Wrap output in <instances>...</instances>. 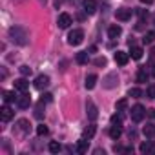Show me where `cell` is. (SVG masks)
<instances>
[{
	"instance_id": "6",
	"label": "cell",
	"mask_w": 155,
	"mask_h": 155,
	"mask_svg": "<svg viewBox=\"0 0 155 155\" xmlns=\"http://www.w3.org/2000/svg\"><path fill=\"white\" fill-rule=\"evenodd\" d=\"M86 113H88V119H90V120H97L99 110H97V106L93 104V101H88V102H86Z\"/></svg>"
},
{
	"instance_id": "8",
	"label": "cell",
	"mask_w": 155,
	"mask_h": 155,
	"mask_svg": "<svg viewBox=\"0 0 155 155\" xmlns=\"http://www.w3.org/2000/svg\"><path fill=\"white\" fill-rule=\"evenodd\" d=\"M69 24H71V17L68 13H60L58 18H57V26L60 29H66V28H69Z\"/></svg>"
},
{
	"instance_id": "1",
	"label": "cell",
	"mask_w": 155,
	"mask_h": 155,
	"mask_svg": "<svg viewBox=\"0 0 155 155\" xmlns=\"http://www.w3.org/2000/svg\"><path fill=\"white\" fill-rule=\"evenodd\" d=\"M9 37H11V40H13L15 44H18V46H26V44L29 42L28 31H26L24 28H20V26H11V28H9Z\"/></svg>"
},
{
	"instance_id": "27",
	"label": "cell",
	"mask_w": 155,
	"mask_h": 155,
	"mask_svg": "<svg viewBox=\"0 0 155 155\" xmlns=\"http://www.w3.org/2000/svg\"><path fill=\"white\" fill-rule=\"evenodd\" d=\"M128 95H130V97H133V99H139V97H142V91H140L139 88H130Z\"/></svg>"
},
{
	"instance_id": "19",
	"label": "cell",
	"mask_w": 155,
	"mask_h": 155,
	"mask_svg": "<svg viewBox=\"0 0 155 155\" xmlns=\"http://www.w3.org/2000/svg\"><path fill=\"white\" fill-rule=\"evenodd\" d=\"M95 133H97V126H95V124H90V126H86V128H84L82 137H84V139H91Z\"/></svg>"
},
{
	"instance_id": "7",
	"label": "cell",
	"mask_w": 155,
	"mask_h": 155,
	"mask_svg": "<svg viewBox=\"0 0 155 155\" xmlns=\"http://www.w3.org/2000/svg\"><path fill=\"white\" fill-rule=\"evenodd\" d=\"M119 84V77H117V73L113 71V73H110L106 79H104V88H108V90H111V88H115Z\"/></svg>"
},
{
	"instance_id": "11",
	"label": "cell",
	"mask_w": 155,
	"mask_h": 155,
	"mask_svg": "<svg viewBox=\"0 0 155 155\" xmlns=\"http://www.w3.org/2000/svg\"><path fill=\"white\" fill-rule=\"evenodd\" d=\"M17 104H18V108H22V110L29 108V104H31V95H28V93H22V95L18 97Z\"/></svg>"
},
{
	"instance_id": "20",
	"label": "cell",
	"mask_w": 155,
	"mask_h": 155,
	"mask_svg": "<svg viewBox=\"0 0 155 155\" xmlns=\"http://www.w3.org/2000/svg\"><path fill=\"white\" fill-rule=\"evenodd\" d=\"M137 82H148V71L144 69V68H140L139 71H137Z\"/></svg>"
},
{
	"instance_id": "4",
	"label": "cell",
	"mask_w": 155,
	"mask_h": 155,
	"mask_svg": "<svg viewBox=\"0 0 155 155\" xmlns=\"http://www.w3.org/2000/svg\"><path fill=\"white\" fill-rule=\"evenodd\" d=\"M48 86H49V77H48V75H38L37 79H35V88H37L38 91L46 90Z\"/></svg>"
},
{
	"instance_id": "24",
	"label": "cell",
	"mask_w": 155,
	"mask_h": 155,
	"mask_svg": "<svg viewBox=\"0 0 155 155\" xmlns=\"http://www.w3.org/2000/svg\"><path fill=\"white\" fill-rule=\"evenodd\" d=\"M142 48H137V46H133L131 48V58H135V60H140L142 58Z\"/></svg>"
},
{
	"instance_id": "35",
	"label": "cell",
	"mask_w": 155,
	"mask_h": 155,
	"mask_svg": "<svg viewBox=\"0 0 155 155\" xmlns=\"http://www.w3.org/2000/svg\"><path fill=\"white\" fill-rule=\"evenodd\" d=\"M40 101H42V102H51V101H53V95H51V93H44Z\"/></svg>"
},
{
	"instance_id": "10",
	"label": "cell",
	"mask_w": 155,
	"mask_h": 155,
	"mask_svg": "<svg viewBox=\"0 0 155 155\" xmlns=\"http://www.w3.org/2000/svg\"><path fill=\"white\" fill-rule=\"evenodd\" d=\"M113 58H115V62H117L119 66H126V64H128V60H130V55H128V53H124V51H117Z\"/></svg>"
},
{
	"instance_id": "15",
	"label": "cell",
	"mask_w": 155,
	"mask_h": 155,
	"mask_svg": "<svg viewBox=\"0 0 155 155\" xmlns=\"http://www.w3.org/2000/svg\"><path fill=\"white\" fill-rule=\"evenodd\" d=\"M28 88H29V82H28L26 79H18V81H15V90H18L20 93H26Z\"/></svg>"
},
{
	"instance_id": "42",
	"label": "cell",
	"mask_w": 155,
	"mask_h": 155,
	"mask_svg": "<svg viewBox=\"0 0 155 155\" xmlns=\"http://www.w3.org/2000/svg\"><path fill=\"white\" fill-rule=\"evenodd\" d=\"M153 22H155V18H153Z\"/></svg>"
},
{
	"instance_id": "21",
	"label": "cell",
	"mask_w": 155,
	"mask_h": 155,
	"mask_svg": "<svg viewBox=\"0 0 155 155\" xmlns=\"http://www.w3.org/2000/svg\"><path fill=\"white\" fill-rule=\"evenodd\" d=\"M18 97L15 95V91H4V102L9 104V102H17Z\"/></svg>"
},
{
	"instance_id": "9",
	"label": "cell",
	"mask_w": 155,
	"mask_h": 155,
	"mask_svg": "<svg viewBox=\"0 0 155 155\" xmlns=\"http://www.w3.org/2000/svg\"><path fill=\"white\" fill-rule=\"evenodd\" d=\"M13 110L9 108V106H2V110H0V119H2L4 122H9L11 119H13Z\"/></svg>"
},
{
	"instance_id": "37",
	"label": "cell",
	"mask_w": 155,
	"mask_h": 155,
	"mask_svg": "<svg viewBox=\"0 0 155 155\" xmlns=\"http://www.w3.org/2000/svg\"><path fill=\"white\" fill-rule=\"evenodd\" d=\"M139 17H140V20H142V18H146V17H148V11L140 9V11H139Z\"/></svg>"
},
{
	"instance_id": "26",
	"label": "cell",
	"mask_w": 155,
	"mask_h": 155,
	"mask_svg": "<svg viewBox=\"0 0 155 155\" xmlns=\"http://www.w3.org/2000/svg\"><path fill=\"white\" fill-rule=\"evenodd\" d=\"M142 42H144V44H151V42H155V31H148V33L144 35Z\"/></svg>"
},
{
	"instance_id": "41",
	"label": "cell",
	"mask_w": 155,
	"mask_h": 155,
	"mask_svg": "<svg viewBox=\"0 0 155 155\" xmlns=\"http://www.w3.org/2000/svg\"><path fill=\"white\" fill-rule=\"evenodd\" d=\"M153 75H155V69H153Z\"/></svg>"
},
{
	"instance_id": "29",
	"label": "cell",
	"mask_w": 155,
	"mask_h": 155,
	"mask_svg": "<svg viewBox=\"0 0 155 155\" xmlns=\"http://www.w3.org/2000/svg\"><path fill=\"white\" fill-rule=\"evenodd\" d=\"M49 133V130H48V126H44V124H38L37 126V135H40V137H44V135H48Z\"/></svg>"
},
{
	"instance_id": "5",
	"label": "cell",
	"mask_w": 155,
	"mask_h": 155,
	"mask_svg": "<svg viewBox=\"0 0 155 155\" xmlns=\"http://www.w3.org/2000/svg\"><path fill=\"white\" fill-rule=\"evenodd\" d=\"M131 9L130 8H120V9H117L115 11V17H117V20H120V22H126V20H130L131 18Z\"/></svg>"
},
{
	"instance_id": "2",
	"label": "cell",
	"mask_w": 155,
	"mask_h": 155,
	"mask_svg": "<svg viewBox=\"0 0 155 155\" xmlns=\"http://www.w3.org/2000/svg\"><path fill=\"white\" fill-rule=\"evenodd\" d=\"M82 40H84V31L82 29H73L68 35V44L69 46H79V44H82Z\"/></svg>"
},
{
	"instance_id": "12",
	"label": "cell",
	"mask_w": 155,
	"mask_h": 155,
	"mask_svg": "<svg viewBox=\"0 0 155 155\" xmlns=\"http://www.w3.org/2000/svg\"><path fill=\"white\" fill-rule=\"evenodd\" d=\"M29 126H31V124H29L28 119H20V120L17 122V130H18L22 135H28V133H29Z\"/></svg>"
},
{
	"instance_id": "18",
	"label": "cell",
	"mask_w": 155,
	"mask_h": 155,
	"mask_svg": "<svg viewBox=\"0 0 155 155\" xmlns=\"http://www.w3.org/2000/svg\"><path fill=\"white\" fill-rule=\"evenodd\" d=\"M139 150H140V153H151V155H155V144H151V142H148V140L142 142Z\"/></svg>"
},
{
	"instance_id": "33",
	"label": "cell",
	"mask_w": 155,
	"mask_h": 155,
	"mask_svg": "<svg viewBox=\"0 0 155 155\" xmlns=\"http://www.w3.org/2000/svg\"><path fill=\"white\" fill-rule=\"evenodd\" d=\"M146 95H148V99H155V86H150L148 91H146Z\"/></svg>"
},
{
	"instance_id": "22",
	"label": "cell",
	"mask_w": 155,
	"mask_h": 155,
	"mask_svg": "<svg viewBox=\"0 0 155 155\" xmlns=\"http://www.w3.org/2000/svg\"><path fill=\"white\" fill-rule=\"evenodd\" d=\"M120 133H122L120 126H113V124H111V128H110V137H111L113 140H117V139L120 137Z\"/></svg>"
},
{
	"instance_id": "14",
	"label": "cell",
	"mask_w": 155,
	"mask_h": 155,
	"mask_svg": "<svg viewBox=\"0 0 155 155\" xmlns=\"http://www.w3.org/2000/svg\"><path fill=\"white\" fill-rule=\"evenodd\" d=\"M120 33H122V28L117 26V24H113V26L108 28V37L110 38H117V37H120Z\"/></svg>"
},
{
	"instance_id": "28",
	"label": "cell",
	"mask_w": 155,
	"mask_h": 155,
	"mask_svg": "<svg viewBox=\"0 0 155 155\" xmlns=\"http://www.w3.org/2000/svg\"><path fill=\"white\" fill-rule=\"evenodd\" d=\"M110 120H111L113 126H122V115H117V113H115V115H111Z\"/></svg>"
},
{
	"instance_id": "34",
	"label": "cell",
	"mask_w": 155,
	"mask_h": 155,
	"mask_svg": "<svg viewBox=\"0 0 155 155\" xmlns=\"http://www.w3.org/2000/svg\"><path fill=\"white\" fill-rule=\"evenodd\" d=\"M20 73L22 75H31V68L29 66H20Z\"/></svg>"
},
{
	"instance_id": "32",
	"label": "cell",
	"mask_w": 155,
	"mask_h": 155,
	"mask_svg": "<svg viewBox=\"0 0 155 155\" xmlns=\"http://www.w3.org/2000/svg\"><path fill=\"white\" fill-rule=\"evenodd\" d=\"M60 150H62V146H60L58 142H49V151H51V153H58Z\"/></svg>"
},
{
	"instance_id": "25",
	"label": "cell",
	"mask_w": 155,
	"mask_h": 155,
	"mask_svg": "<svg viewBox=\"0 0 155 155\" xmlns=\"http://www.w3.org/2000/svg\"><path fill=\"white\" fill-rule=\"evenodd\" d=\"M75 60L79 62V64H88V53H86V51H81V53H77Z\"/></svg>"
},
{
	"instance_id": "39",
	"label": "cell",
	"mask_w": 155,
	"mask_h": 155,
	"mask_svg": "<svg viewBox=\"0 0 155 155\" xmlns=\"http://www.w3.org/2000/svg\"><path fill=\"white\" fill-rule=\"evenodd\" d=\"M60 2H64V0H55V4H57V6H58Z\"/></svg>"
},
{
	"instance_id": "23",
	"label": "cell",
	"mask_w": 155,
	"mask_h": 155,
	"mask_svg": "<svg viewBox=\"0 0 155 155\" xmlns=\"http://www.w3.org/2000/svg\"><path fill=\"white\" fill-rule=\"evenodd\" d=\"M142 133H144L148 139H153V137H155V126H153V124H146L144 130H142Z\"/></svg>"
},
{
	"instance_id": "3",
	"label": "cell",
	"mask_w": 155,
	"mask_h": 155,
	"mask_svg": "<svg viewBox=\"0 0 155 155\" xmlns=\"http://www.w3.org/2000/svg\"><path fill=\"white\" fill-rule=\"evenodd\" d=\"M144 115H146V110H144V106H140V104H135V106L131 108V120H133V122H140V120L144 119Z\"/></svg>"
},
{
	"instance_id": "13",
	"label": "cell",
	"mask_w": 155,
	"mask_h": 155,
	"mask_svg": "<svg viewBox=\"0 0 155 155\" xmlns=\"http://www.w3.org/2000/svg\"><path fill=\"white\" fill-rule=\"evenodd\" d=\"M82 8H84V11H86L88 15H93V13L97 11V2H95V0H84V2H82Z\"/></svg>"
},
{
	"instance_id": "31",
	"label": "cell",
	"mask_w": 155,
	"mask_h": 155,
	"mask_svg": "<svg viewBox=\"0 0 155 155\" xmlns=\"http://www.w3.org/2000/svg\"><path fill=\"white\" fill-rule=\"evenodd\" d=\"M126 106H128V101H126V99H120V101L117 102V106H115V108H117V111H124V110H126Z\"/></svg>"
},
{
	"instance_id": "43",
	"label": "cell",
	"mask_w": 155,
	"mask_h": 155,
	"mask_svg": "<svg viewBox=\"0 0 155 155\" xmlns=\"http://www.w3.org/2000/svg\"><path fill=\"white\" fill-rule=\"evenodd\" d=\"M40 2H42V0H40Z\"/></svg>"
},
{
	"instance_id": "38",
	"label": "cell",
	"mask_w": 155,
	"mask_h": 155,
	"mask_svg": "<svg viewBox=\"0 0 155 155\" xmlns=\"http://www.w3.org/2000/svg\"><path fill=\"white\" fill-rule=\"evenodd\" d=\"M142 4H146V6H150V4H153V0H140Z\"/></svg>"
},
{
	"instance_id": "30",
	"label": "cell",
	"mask_w": 155,
	"mask_h": 155,
	"mask_svg": "<svg viewBox=\"0 0 155 155\" xmlns=\"http://www.w3.org/2000/svg\"><path fill=\"white\" fill-rule=\"evenodd\" d=\"M42 110H44V102L40 101V102L37 104V111H35V117H37V119H42V115H44V111H42Z\"/></svg>"
},
{
	"instance_id": "17",
	"label": "cell",
	"mask_w": 155,
	"mask_h": 155,
	"mask_svg": "<svg viewBox=\"0 0 155 155\" xmlns=\"http://www.w3.org/2000/svg\"><path fill=\"white\" fill-rule=\"evenodd\" d=\"M97 81H99L97 75H88V77H86V82H84L86 90H93V88L97 86Z\"/></svg>"
},
{
	"instance_id": "36",
	"label": "cell",
	"mask_w": 155,
	"mask_h": 155,
	"mask_svg": "<svg viewBox=\"0 0 155 155\" xmlns=\"http://www.w3.org/2000/svg\"><path fill=\"white\" fill-rule=\"evenodd\" d=\"M95 66H106V58H104V57L95 58Z\"/></svg>"
},
{
	"instance_id": "40",
	"label": "cell",
	"mask_w": 155,
	"mask_h": 155,
	"mask_svg": "<svg viewBox=\"0 0 155 155\" xmlns=\"http://www.w3.org/2000/svg\"><path fill=\"white\" fill-rule=\"evenodd\" d=\"M15 2H24V0H15Z\"/></svg>"
},
{
	"instance_id": "16",
	"label": "cell",
	"mask_w": 155,
	"mask_h": 155,
	"mask_svg": "<svg viewBox=\"0 0 155 155\" xmlns=\"http://www.w3.org/2000/svg\"><path fill=\"white\" fill-rule=\"evenodd\" d=\"M88 148H90V139H84L82 137L79 142H77V151H79V153H86Z\"/></svg>"
}]
</instances>
